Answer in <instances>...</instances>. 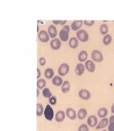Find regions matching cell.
Masks as SVG:
<instances>
[{"label":"cell","instance_id":"obj_6","mask_svg":"<svg viewBox=\"0 0 114 131\" xmlns=\"http://www.w3.org/2000/svg\"><path fill=\"white\" fill-rule=\"evenodd\" d=\"M49 35L48 32L45 30H41L38 34V38L42 43H47L49 40Z\"/></svg>","mask_w":114,"mask_h":131},{"label":"cell","instance_id":"obj_8","mask_svg":"<svg viewBox=\"0 0 114 131\" xmlns=\"http://www.w3.org/2000/svg\"><path fill=\"white\" fill-rule=\"evenodd\" d=\"M83 24H84V21L82 20H74L71 24V27H70L71 29L74 31H78L83 26Z\"/></svg>","mask_w":114,"mask_h":131},{"label":"cell","instance_id":"obj_31","mask_svg":"<svg viewBox=\"0 0 114 131\" xmlns=\"http://www.w3.org/2000/svg\"><path fill=\"white\" fill-rule=\"evenodd\" d=\"M78 131H89V128L86 124H81L79 127Z\"/></svg>","mask_w":114,"mask_h":131},{"label":"cell","instance_id":"obj_20","mask_svg":"<svg viewBox=\"0 0 114 131\" xmlns=\"http://www.w3.org/2000/svg\"><path fill=\"white\" fill-rule=\"evenodd\" d=\"M70 90V83L68 80L64 81L61 86V91L64 93H67Z\"/></svg>","mask_w":114,"mask_h":131},{"label":"cell","instance_id":"obj_32","mask_svg":"<svg viewBox=\"0 0 114 131\" xmlns=\"http://www.w3.org/2000/svg\"><path fill=\"white\" fill-rule=\"evenodd\" d=\"M84 24L88 27H91L95 24V21L94 20H84Z\"/></svg>","mask_w":114,"mask_h":131},{"label":"cell","instance_id":"obj_21","mask_svg":"<svg viewBox=\"0 0 114 131\" xmlns=\"http://www.w3.org/2000/svg\"><path fill=\"white\" fill-rule=\"evenodd\" d=\"M63 83H64V81H63V79L61 78V76H54L52 79V84L56 86H62Z\"/></svg>","mask_w":114,"mask_h":131},{"label":"cell","instance_id":"obj_30","mask_svg":"<svg viewBox=\"0 0 114 131\" xmlns=\"http://www.w3.org/2000/svg\"><path fill=\"white\" fill-rule=\"evenodd\" d=\"M49 104L52 105H55L56 104V102H57L56 96H52L50 98H49Z\"/></svg>","mask_w":114,"mask_h":131},{"label":"cell","instance_id":"obj_5","mask_svg":"<svg viewBox=\"0 0 114 131\" xmlns=\"http://www.w3.org/2000/svg\"><path fill=\"white\" fill-rule=\"evenodd\" d=\"M70 66L67 63H64L59 66L58 68V73L59 76H65L68 73Z\"/></svg>","mask_w":114,"mask_h":131},{"label":"cell","instance_id":"obj_37","mask_svg":"<svg viewBox=\"0 0 114 131\" xmlns=\"http://www.w3.org/2000/svg\"><path fill=\"white\" fill-rule=\"evenodd\" d=\"M111 112L114 114V103L111 106Z\"/></svg>","mask_w":114,"mask_h":131},{"label":"cell","instance_id":"obj_1","mask_svg":"<svg viewBox=\"0 0 114 131\" xmlns=\"http://www.w3.org/2000/svg\"><path fill=\"white\" fill-rule=\"evenodd\" d=\"M70 27L69 25H65L64 27L61 29L59 33H58V36H59V38L60 40L66 42L68 41L69 39V34L70 31Z\"/></svg>","mask_w":114,"mask_h":131},{"label":"cell","instance_id":"obj_7","mask_svg":"<svg viewBox=\"0 0 114 131\" xmlns=\"http://www.w3.org/2000/svg\"><path fill=\"white\" fill-rule=\"evenodd\" d=\"M79 96L82 100L87 101V100H89L91 98V93L88 90L85 89H82L79 91Z\"/></svg>","mask_w":114,"mask_h":131},{"label":"cell","instance_id":"obj_26","mask_svg":"<svg viewBox=\"0 0 114 131\" xmlns=\"http://www.w3.org/2000/svg\"><path fill=\"white\" fill-rule=\"evenodd\" d=\"M112 41V36L110 34H107L103 38V43L104 46H109L111 44Z\"/></svg>","mask_w":114,"mask_h":131},{"label":"cell","instance_id":"obj_28","mask_svg":"<svg viewBox=\"0 0 114 131\" xmlns=\"http://www.w3.org/2000/svg\"><path fill=\"white\" fill-rule=\"evenodd\" d=\"M109 121V124L108 126V131H114V115L110 116Z\"/></svg>","mask_w":114,"mask_h":131},{"label":"cell","instance_id":"obj_29","mask_svg":"<svg viewBox=\"0 0 114 131\" xmlns=\"http://www.w3.org/2000/svg\"><path fill=\"white\" fill-rule=\"evenodd\" d=\"M43 95L45 98H50L52 96V93L49 88H45L43 89Z\"/></svg>","mask_w":114,"mask_h":131},{"label":"cell","instance_id":"obj_2","mask_svg":"<svg viewBox=\"0 0 114 131\" xmlns=\"http://www.w3.org/2000/svg\"><path fill=\"white\" fill-rule=\"evenodd\" d=\"M44 116L47 121H52V119L54 118V112L53 108L51 107L50 105H46L45 111H44Z\"/></svg>","mask_w":114,"mask_h":131},{"label":"cell","instance_id":"obj_38","mask_svg":"<svg viewBox=\"0 0 114 131\" xmlns=\"http://www.w3.org/2000/svg\"><path fill=\"white\" fill-rule=\"evenodd\" d=\"M36 91H37V97H38V96H39V89H37L36 90Z\"/></svg>","mask_w":114,"mask_h":131},{"label":"cell","instance_id":"obj_16","mask_svg":"<svg viewBox=\"0 0 114 131\" xmlns=\"http://www.w3.org/2000/svg\"><path fill=\"white\" fill-rule=\"evenodd\" d=\"M65 117H66V112H64L63 110H59L55 114V119L58 123L64 121Z\"/></svg>","mask_w":114,"mask_h":131},{"label":"cell","instance_id":"obj_4","mask_svg":"<svg viewBox=\"0 0 114 131\" xmlns=\"http://www.w3.org/2000/svg\"><path fill=\"white\" fill-rule=\"evenodd\" d=\"M91 59L93 61L97 63H100L104 60V56L99 50H95L91 53Z\"/></svg>","mask_w":114,"mask_h":131},{"label":"cell","instance_id":"obj_35","mask_svg":"<svg viewBox=\"0 0 114 131\" xmlns=\"http://www.w3.org/2000/svg\"><path fill=\"white\" fill-rule=\"evenodd\" d=\"M52 23L54 25H60V23H61V20H53Z\"/></svg>","mask_w":114,"mask_h":131},{"label":"cell","instance_id":"obj_41","mask_svg":"<svg viewBox=\"0 0 114 131\" xmlns=\"http://www.w3.org/2000/svg\"><path fill=\"white\" fill-rule=\"evenodd\" d=\"M113 23H114V20H113Z\"/></svg>","mask_w":114,"mask_h":131},{"label":"cell","instance_id":"obj_39","mask_svg":"<svg viewBox=\"0 0 114 131\" xmlns=\"http://www.w3.org/2000/svg\"><path fill=\"white\" fill-rule=\"evenodd\" d=\"M37 29H37V31H38V33H39L40 32V31H39V27H38V25L37 26Z\"/></svg>","mask_w":114,"mask_h":131},{"label":"cell","instance_id":"obj_11","mask_svg":"<svg viewBox=\"0 0 114 131\" xmlns=\"http://www.w3.org/2000/svg\"><path fill=\"white\" fill-rule=\"evenodd\" d=\"M85 67L90 73H94L95 71V63L91 60H87L85 63Z\"/></svg>","mask_w":114,"mask_h":131},{"label":"cell","instance_id":"obj_34","mask_svg":"<svg viewBox=\"0 0 114 131\" xmlns=\"http://www.w3.org/2000/svg\"><path fill=\"white\" fill-rule=\"evenodd\" d=\"M37 73H38V75H37V79L39 80L41 76V71L39 68H37Z\"/></svg>","mask_w":114,"mask_h":131},{"label":"cell","instance_id":"obj_19","mask_svg":"<svg viewBox=\"0 0 114 131\" xmlns=\"http://www.w3.org/2000/svg\"><path fill=\"white\" fill-rule=\"evenodd\" d=\"M44 75L45 77V78H47V80L53 79V78L54 77V70L52 68H47L45 71Z\"/></svg>","mask_w":114,"mask_h":131},{"label":"cell","instance_id":"obj_14","mask_svg":"<svg viewBox=\"0 0 114 131\" xmlns=\"http://www.w3.org/2000/svg\"><path fill=\"white\" fill-rule=\"evenodd\" d=\"M85 65H84L83 63H79L77 64L76 68H75V73L77 75L81 76L84 73L85 71Z\"/></svg>","mask_w":114,"mask_h":131},{"label":"cell","instance_id":"obj_17","mask_svg":"<svg viewBox=\"0 0 114 131\" xmlns=\"http://www.w3.org/2000/svg\"><path fill=\"white\" fill-rule=\"evenodd\" d=\"M88 58V52L86 50H82L79 53L78 60L80 63L86 62Z\"/></svg>","mask_w":114,"mask_h":131},{"label":"cell","instance_id":"obj_40","mask_svg":"<svg viewBox=\"0 0 114 131\" xmlns=\"http://www.w3.org/2000/svg\"><path fill=\"white\" fill-rule=\"evenodd\" d=\"M102 131H107V130H103Z\"/></svg>","mask_w":114,"mask_h":131},{"label":"cell","instance_id":"obj_27","mask_svg":"<svg viewBox=\"0 0 114 131\" xmlns=\"http://www.w3.org/2000/svg\"><path fill=\"white\" fill-rule=\"evenodd\" d=\"M45 85H46L45 80L41 78V79H39V80L37 81V87H38V89H44Z\"/></svg>","mask_w":114,"mask_h":131},{"label":"cell","instance_id":"obj_13","mask_svg":"<svg viewBox=\"0 0 114 131\" xmlns=\"http://www.w3.org/2000/svg\"><path fill=\"white\" fill-rule=\"evenodd\" d=\"M47 32L52 38H56L57 34H58L56 27L54 25H51L49 26L48 29H47Z\"/></svg>","mask_w":114,"mask_h":131},{"label":"cell","instance_id":"obj_24","mask_svg":"<svg viewBox=\"0 0 114 131\" xmlns=\"http://www.w3.org/2000/svg\"><path fill=\"white\" fill-rule=\"evenodd\" d=\"M44 111H45V109L43 107V105L41 103H37L36 105V115L38 116H42L43 114H44Z\"/></svg>","mask_w":114,"mask_h":131},{"label":"cell","instance_id":"obj_23","mask_svg":"<svg viewBox=\"0 0 114 131\" xmlns=\"http://www.w3.org/2000/svg\"><path fill=\"white\" fill-rule=\"evenodd\" d=\"M88 114V112L85 108H81L77 112V116L80 120H83L86 118Z\"/></svg>","mask_w":114,"mask_h":131},{"label":"cell","instance_id":"obj_3","mask_svg":"<svg viewBox=\"0 0 114 131\" xmlns=\"http://www.w3.org/2000/svg\"><path fill=\"white\" fill-rule=\"evenodd\" d=\"M89 36L88 32L84 29H80L78 31H77V38L78 39L80 42L85 43L88 40Z\"/></svg>","mask_w":114,"mask_h":131},{"label":"cell","instance_id":"obj_10","mask_svg":"<svg viewBox=\"0 0 114 131\" xmlns=\"http://www.w3.org/2000/svg\"><path fill=\"white\" fill-rule=\"evenodd\" d=\"M61 46V42L60 39L58 38H54L51 40L50 42V47L52 49H53L54 50H57L58 49H60Z\"/></svg>","mask_w":114,"mask_h":131},{"label":"cell","instance_id":"obj_9","mask_svg":"<svg viewBox=\"0 0 114 131\" xmlns=\"http://www.w3.org/2000/svg\"><path fill=\"white\" fill-rule=\"evenodd\" d=\"M97 116H95V115H91L87 119V124L88 126H89L91 128H95L96 127L97 125Z\"/></svg>","mask_w":114,"mask_h":131},{"label":"cell","instance_id":"obj_15","mask_svg":"<svg viewBox=\"0 0 114 131\" xmlns=\"http://www.w3.org/2000/svg\"><path fill=\"white\" fill-rule=\"evenodd\" d=\"M109 119L107 118H102V120L99 121L98 124L97 125L96 129L97 130H100V129H104V128H106L107 126H109Z\"/></svg>","mask_w":114,"mask_h":131},{"label":"cell","instance_id":"obj_33","mask_svg":"<svg viewBox=\"0 0 114 131\" xmlns=\"http://www.w3.org/2000/svg\"><path fill=\"white\" fill-rule=\"evenodd\" d=\"M46 63V59L45 57H41L39 59V64L41 66H43L45 65Z\"/></svg>","mask_w":114,"mask_h":131},{"label":"cell","instance_id":"obj_12","mask_svg":"<svg viewBox=\"0 0 114 131\" xmlns=\"http://www.w3.org/2000/svg\"><path fill=\"white\" fill-rule=\"evenodd\" d=\"M66 114L70 120H75L77 118L76 112L72 107H68V108L66 109Z\"/></svg>","mask_w":114,"mask_h":131},{"label":"cell","instance_id":"obj_18","mask_svg":"<svg viewBox=\"0 0 114 131\" xmlns=\"http://www.w3.org/2000/svg\"><path fill=\"white\" fill-rule=\"evenodd\" d=\"M79 46V40L75 37H72L69 40V46L72 49H76Z\"/></svg>","mask_w":114,"mask_h":131},{"label":"cell","instance_id":"obj_36","mask_svg":"<svg viewBox=\"0 0 114 131\" xmlns=\"http://www.w3.org/2000/svg\"><path fill=\"white\" fill-rule=\"evenodd\" d=\"M66 23H67V20H61V23H60V25H61L65 26L66 25Z\"/></svg>","mask_w":114,"mask_h":131},{"label":"cell","instance_id":"obj_25","mask_svg":"<svg viewBox=\"0 0 114 131\" xmlns=\"http://www.w3.org/2000/svg\"><path fill=\"white\" fill-rule=\"evenodd\" d=\"M99 31H100V33H101L102 35H107V33L109 31V27H108V25L107 24H102L100 25V27H99Z\"/></svg>","mask_w":114,"mask_h":131},{"label":"cell","instance_id":"obj_22","mask_svg":"<svg viewBox=\"0 0 114 131\" xmlns=\"http://www.w3.org/2000/svg\"><path fill=\"white\" fill-rule=\"evenodd\" d=\"M107 114H108V110H107V109L106 107H101L97 111V115H98L99 118H106Z\"/></svg>","mask_w":114,"mask_h":131}]
</instances>
